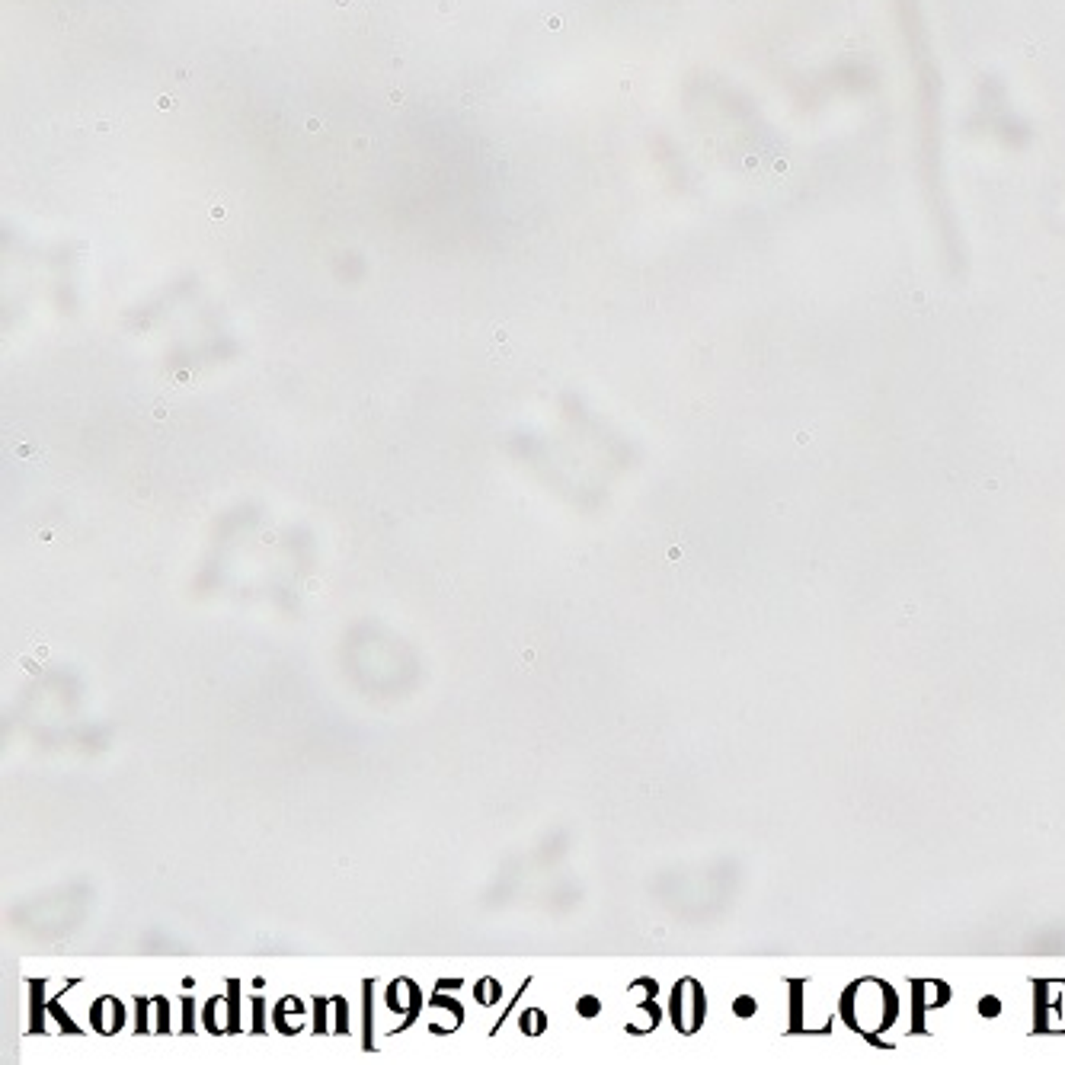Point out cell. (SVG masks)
Listing matches in <instances>:
<instances>
[{
    "label": "cell",
    "mask_w": 1065,
    "mask_h": 1065,
    "mask_svg": "<svg viewBox=\"0 0 1065 1065\" xmlns=\"http://www.w3.org/2000/svg\"><path fill=\"white\" fill-rule=\"evenodd\" d=\"M896 1011L899 1002L893 996V988L876 979H861L845 996V1021L867 1040L880 1037V1031H886L896 1021Z\"/></svg>",
    "instance_id": "obj_1"
},
{
    "label": "cell",
    "mask_w": 1065,
    "mask_h": 1065,
    "mask_svg": "<svg viewBox=\"0 0 1065 1065\" xmlns=\"http://www.w3.org/2000/svg\"><path fill=\"white\" fill-rule=\"evenodd\" d=\"M1037 1023L1043 1031H1065V982H1043L1037 988Z\"/></svg>",
    "instance_id": "obj_4"
},
{
    "label": "cell",
    "mask_w": 1065,
    "mask_h": 1065,
    "mask_svg": "<svg viewBox=\"0 0 1065 1065\" xmlns=\"http://www.w3.org/2000/svg\"><path fill=\"white\" fill-rule=\"evenodd\" d=\"M464 1021V1011L461 1005L455 1002V998H445V996H435L432 998V1027L435 1031H455L458 1023Z\"/></svg>",
    "instance_id": "obj_8"
},
{
    "label": "cell",
    "mask_w": 1065,
    "mask_h": 1065,
    "mask_svg": "<svg viewBox=\"0 0 1065 1065\" xmlns=\"http://www.w3.org/2000/svg\"><path fill=\"white\" fill-rule=\"evenodd\" d=\"M752 1011H755V998H749V996H743L736 1002V1014L739 1017H746V1014H752Z\"/></svg>",
    "instance_id": "obj_18"
},
{
    "label": "cell",
    "mask_w": 1065,
    "mask_h": 1065,
    "mask_svg": "<svg viewBox=\"0 0 1065 1065\" xmlns=\"http://www.w3.org/2000/svg\"><path fill=\"white\" fill-rule=\"evenodd\" d=\"M672 1017L681 1033H694L704 1021V992L694 979H681L672 996Z\"/></svg>",
    "instance_id": "obj_2"
},
{
    "label": "cell",
    "mask_w": 1065,
    "mask_h": 1065,
    "mask_svg": "<svg viewBox=\"0 0 1065 1065\" xmlns=\"http://www.w3.org/2000/svg\"><path fill=\"white\" fill-rule=\"evenodd\" d=\"M275 1023H279V1027H282L285 1033L298 1031V1027L304 1023L301 1002H295V998H285V1002H282V1008L275 1011Z\"/></svg>",
    "instance_id": "obj_10"
},
{
    "label": "cell",
    "mask_w": 1065,
    "mask_h": 1065,
    "mask_svg": "<svg viewBox=\"0 0 1065 1065\" xmlns=\"http://www.w3.org/2000/svg\"><path fill=\"white\" fill-rule=\"evenodd\" d=\"M387 1005H391V1011H397L403 1021H413L416 1011H420V988H416L410 979H397L391 988H387Z\"/></svg>",
    "instance_id": "obj_5"
},
{
    "label": "cell",
    "mask_w": 1065,
    "mask_h": 1065,
    "mask_svg": "<svg viewBox=\"0 0 1065 1065\" xmlns=\"http://www.w3.org/2000/svg\"><path fill=\"white\" fill-rule=\"evenodd\" d=\"M170 1011L161 998H148V1002H138V1031H170Z\"/></svg>",
    "instance_id": "obj_7"
},
{
    "label": "cell",
    "mask_w": 1065,
    "mask_h": 1065,
    "mask_svg": "<svg viewBox=\"0 0 1065 1065\" xmlns=\"http://www.w3.org/2000/svg\"><path fill=\"white\" fill-rule=\"evenodd\" d=\"M659 1023V1008H656V1002H640V1011H637V1017H634V1031L637 1033H644V1031H650V1027H656Z\"/></svg>",
    "instance_id": "obj_11"
},
{
    "label": "cell",
    "mask_w": 1065,
    "mask_h": 1065,
    "mask_svg": "<svg viewBox=\"0 0 1065 1065\" xmlns=\"http://www.w3.org/2000/svg\"><path fill=\"white\" fill-rule=\"evenodd\" d=\"M829 1021H832V1005L826 996H820V988L813 982L797 988V1023L803 1031H829Z\"/></svg>",
    "instance_id": "obj_3"
},
{
    "label": "cell",
    "mask_w": 1065,
    "mask_h": 1065,
    "mask_svg": "<svg viewBox=\"0 0 1065 1065\" xmlns=\"http://www.w3.org/2000/svg\"><path fill=\"white\" fill-rule=\"evenodd\" d=\"M32 1023L42 1027L45 1014H42V982H32Z\"/></svg>",
    "instance_id": "obj_15"
},
{
    "label": "cell",
    "mask_w": 1065,
    "mask_h": 1065,
    "mask_svg": "<svg viewBox=\"0 0 1065 1065\" xmlns=\"http://www.w3.org/2000/svg\"><path fill=\"white\" fill-rule=\"evenodd\" d=\"M979 1011H982V1014H986V1017H998V1011H1002V1005H998V998H982Z\"/></svg>",
    "instance_id": "obj_17"
},
{
    "label": "cell",
    "mask_w": 1065,
    "mask_h": 1065,
    "mask_svg": "<svg viewBox=\"0 0 1065 1065\" xmlns=\"http://www.w3.org/2000/svg\"><path fill=\"white\" fill-rule=\"evenodd\" d=\"M499 982L496 979H480L477 982V998H480V1005H493L499 998Z\"/></svg>",
    "instance_id": "obj_12"
},
{
    "label": "cell",
    "mask_w": 1065,
    "mask_h": 1065,
    "mask_svg": "<svg viewBox=\"0 0 1065 1065\" xmlns=\"http://www.w3.org/2000/svg\"><path fill=\"white\" fill-rule=\"evenodd\" d=\"M455 7V0H442V10H451Z\"/></svg>",
    "instance_id": "obj_20"
},
{
    "label": "cell",
    "mask_w": 1065,
    "mask_h": 1065,
    "mask_svg": "<svg viewBox=\"0 0 1065 1065\" xmlns=\"http://www.w3.org/2000/svg\"><path fill=\"white\" fill-rule=\"evenodd\" d=\"M519 1023H522V1031H525V1033L538 1037V1033L544 1031V1014H541V1011H525Z\"/></svg>",
    "instance_id": "obj_13"
},
{
    "label": "cell",
    "mask_w": 1065,
    "mask_h": 1065,
    "mask_svg": "<svg viewBox=\"0 0 1065 1065\" xmlns=\"http://www.w3.org/2000/svg\"><path fill=\"white\" fill-rule=\"evenodd\" d=\"M205 1023H208L215 1033H225L231 1031L234 1023H237V1014H234V1002L225 996H218L208 1002V1011H205Z\"/></svg>",
    "instance_id": "obj_9"
},
{
    "label": "cell",
    "mask_w": 1065,
    "mask_h": 1065,
    "mask_svg": "<svg viewBox=\"0 0 1065 1065\" xmlns=\"http://www.w3.org/2000/svg\"><path fill=\"white\" fill-rule=\"evenodd\" d=\"M596 1011H598V1002H596V998H592V996H586V998H582V1005H579V1014L592 1017V1014H596Z\"/></svg>",
    "instance_id": "obj_19"
},
{
    "label": "cell",
    "mask_w": 1065,
    "mask_h": 1065,
    "mask_svg": "<svg viewBox=\"0 0 1065 1065\" xmlns=\"http://www.w3.org/2000/svg\"><path fill=\"white\" fill-rule=\"evenodd\" d=\"M90 1021L99 1033H116L125 1023V1008L116 998H99L90 1008Z\"/></svg>",
    "instance_id": "obj_6"
},
{
    "label": "cell",
    "mask_w": 1065,
    "mask_h": 1065,
    "mask_svg": "<svg viewBox=\"0 0 1065 1065\" xmlns=\"http://www.w3.org/2000/svg\"><path fill=\"white\" fill-rule=\"evenodd\" d=\"M196 1011H192V998H182V1031H192Z\"/></svg>",
    "instance_id": "obj_16"
},
{
    "label": "cell",
    "mask_w": 1065,
    "mask_h": 1065,
    "mask_svg": "<svg viewBox=\"0 0 1065 1065\" xmlns=\"http://www.w3.org/2000/svg\"><path fill=\"white\" fill-rule=\"evenodd\" d=\"M653 996H656V982H650V979H640L637 986L631 988V998H634L637 1005H640V1002H650Z\"/></svg>",
    "instance_id": "obj_14"
}]
</instances>
